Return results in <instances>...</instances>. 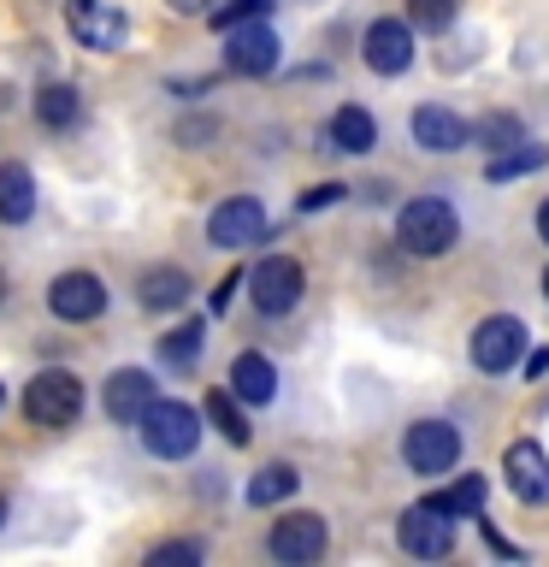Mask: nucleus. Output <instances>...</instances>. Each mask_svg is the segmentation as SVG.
<instances>
[{"label": "nucleus", "mask_w": 549, "mask_h": 567, "mask_svg": "<svg viewBox=\"0 0 549 567\" xmlns=\"http://www.w3.org/2000/svg\"><path fill=\"white\" fill-rule=\"evenodd\" d=\"M396 237L407 255H425V260H437V255H449L455 237H460V219H455V207L443 202V195H419V202H407L396 213Z\"/></svg>", "instance_id": "f257e3e1"}, {"label": "nucleus", "mask_w": 549, "mask_h": 567, "mask_svg": "<svg viewBox=\"0 0 549 567\" xmlns=\"http://www.w3.org/2000/svg\"><path fill=\"white\" fill-rule=\"evenodd\" d=\"M136 432L159 461H184V455H195V443H201V414H195L189 402H159L154 396L148 408H142Z\"/></svg>", "instance_id": "f03ea898"}, {"label": "nucleus", "mask_w": 549, "mask_h": 567, "mask_svg": "<svg viewBox=\"0 0 549 567\" xmlns=\"http://www.w3.org/2000/svg\"><path fill=\"white\" fill-rule=\"evenodd\" d=\"M24 414H30V425H48V432H60V425H71V420L83 414V384L71 379L65 367L35 372L30 390H24Z\"/></svg>", "instance_id": "7ed1b4c3"}, {"label": "nucleus", "mask_w": 549, "mask_h": 567, "mask_svg": "<svg viewBox=\"0 0 549 567\" xmlns=\"http://www.w3.org/2000/svg\"><path fill=\"white\" fill-rule=\"evenodd\" d=\"M242 284H248V296H255V308L278 319V313H290L296 301H301V284H308V272H301V260H290V255H266Z\"/></svg>", "instance_id": "20e7f679"}, {"label": "nucleus", "mask_w": 549, "mask_h": 567, "mask_svg": "<svg viewBox=\"0 0 549 567\" xmlns=\"http://www.w3.org/2000/svg\"><path fill=\"white\" fill-rule=\"evenodd\" d=\"M396 538H402V549L407 556H419V561H443L455 549V514H443L432 496L425 503H414L402 514V526H396Z\"/></svg>", "instance_id": "39448f33"}, {"label": "nucleus", "mask_w": 549, "mask_h": 567, "mask_svg": "<svg viewBox=\"0 0 549 567\" xmlns=\"http://www.w3.org/2000/svg\"><path fill=\"white\" fill-rule=\"evenodd\" d=\"M207 243L213 248H255L266 243V207L255 195H230L207 213Z\"/></svg>", "instance_id": "423d86ee"}, {"label": "nucleus", "mask_w": 549, "mask_h": 567, "mask_svg": "<svg viewBox=\"0 0 549 567\" xmlns=\"http://www.w3.org/2000/svg\"><path fill=\"white\" fill-rule=\"evenodd\" d=\"M402 461H407L414 473H449L455 461H460V432H455L449 420H419V425H407Z\"/></svg>", "instance_id": "0eeeda50"}, {"label": "nucleus", "mask_w": 549, "mask_h": 567, "mask_svg": "<svg viewBox=\"0 0 549 567\" xmlns=\"http://www.w3.org/2000/svg\"><path fill=\"white\" fill-rule=\"evenodd\" d=\"M65 30L77 35V48H95V53H113L124 48V12L113 0H65Z\"/></svg>", "instance_id": "6e6552de"}, {"label": "nucleus", "mask_w": 549, "mask_h": 567, "mask_svg": "<svg viewBox=\"0 0 549 567\" xmlns=\"http://www.w3.org/2000/svg\"><path fill=\"white\" fill-rule=\"evenodd\" d=\"M225 65L237 71V78H266V71L278 65V35H272V24H260V18L230 24V30H225Z\"/></svg>", "instance_id": "1a4fd4ad"}, {"label": "nucleus", "mask_w": 549, "mask_h": 567, "mask_svg": "<svg viewBox=\"0 0 549 567\" xmlns=\"http://www.w3.org/2000/svg\"><path fill=\"white\" fill-rule=\"evenodd\" d=\"M266 549H272L278 561H290V567H308L325 556V520L308 508H296V514H283V520L272 526V538H266Z\"/></svg>", "instance_id": "9d476101"}, {"label": "nucleus", "mask_w": 549, "mask_h": 567, "mask_svg": "<svg viewBox=\"0 0 549 567\" xmlns=\"http://www.w3.org/2000/svg\"><path fill=\"white\" fill-rule=\"evenodd\" d=\"M526 349V326L514 313H490L485 326L473 331V367L478 372H508Z\"/></svg>", "instance_id": "9b49d317"}, {"label": "nucleus", "mask_w": 549, "mask_h": 567, "mask_svg": "<svg viewBox=\"0 0 549 567\" xmlns=\"http://www.w3.org/2000/svg\"><path fill=\"white\" fill-rule=\"evenodd\" d=\"M48 308H53V319H65V326H83V319H95L106 308V284L95 272H60L48 284Z\"/></svg>", "instance_id": "f8f14e48"}, {"label": "nucleus", "mask_w": 549, "mask_h": 567, "mask_svg": "<svg viewBox=\"0 0 549 567\" xmlns=\"http://www.w3.org/2000/svg\"><path fill=\"white\" fill-rule=\"evenodd\" d=\"M503 473H508V491L520 496L526 508H543V503H549V461H543V450H538L531 437L508 443V455H503Z\"/></svg>", "instance_id": "ddd939ff"}, {"label": "nucleus", "mask_w": 549, "mask_h": 567, "mask_svg": "<svg viewBox=\"0 0 549 567\" xmlns=\"http://www.w3.org/2000/svg\"><path fill=\"white\" fill-rule=\"evenodd\" d=\"M366 65L379 71V78H402L407 65H414V30L402 24V18H379V24L366 30Z\"/></svg>", "instance_id": "4468645a"}, {"label": "nucleus", "mask_w": 549, "mask_h": 567, "mask_svg": "<svg viewBox=\"0 0 549 567\" xmlns=\"http://www.w3.org/2000/svg\"><path fill=\"white\" fill-rule=\"evenodd\" d=\"M159 396L154 390V372H142V367H118L113 379H106V390H101V408L113 414L118 425H136L142 420V408H148Z\"/></svg>", "instance_id": "2eb2a0df"}, {"label": "nucleus", "mask_w": 549, "mask_h": 567, "mask_svg": "<svg viewBox=\"0 0 549 567\" xmlns=\"http://www.w3.org/2000/svg\"><path fill=\"white\" fill-rule=\"evenodd\" d=\"M414 142L432 154H455L467 148V118L449 113V106H414Z\"/></svg>", "instance_id": "dca6fc26"}, {"label": "nucleus", "mask_w": 549, "mask_h": 567, "mask_svg": "<svg viewBox=\"0 0 549 567\" xmlns=\"http://www.w3.org/2000/svg\"><path fill=\"white\" fill-rule=\"evenodd\" d=\"M136 301L148 313H172L189 301V272H177V266H148V272L136 278Z\"/></svg>", "instance_id": "f3484780"}, {"label": "nucleus", "mask_w": 549, "mask_h": 567, "mask_svg": "<svg viewBox=\"0 0 549 567\" xmlns=\"http://www.w3.org/2000/svg\"><path fill=\"white\" fill-rule=\"evenodd\" d=\"M230 384H237V396L242 402H272L278 396V367L266 361V354H237V361H230Z\"/></svg>", "instance_id": "a211bd4d"}, {"label": "nucleus", "mask_w": 549, "mask_h": 567, "mask_svg": "<svg viewBox=\"0 0 549 567\" xmlns=\"http://www.w3.org/2000/svg\"><path fill=\"white\" fill-rule=\"evenodd\" d=\"M35 213V177L30 166H0V225H24Z\"/></svg>", "instance_id": "6ab92c4d"}, {"label": "nucleus", "mask_w": 549, "mask_h": 567, "mask_svg": "<svg viewBox=\"0 0 549 567\" xmlns=\"http://www.w3.org/2000/svg\"><path fill=\"white\" fill-rule=\"evenodd\" d=\"M331 142L343 154H366L372 142H379V124H372L366 106H336V113H331Z\"/></svg>", "instance_id": "aec40b11"}, {"label": "nucleus", "mask_w": 549, "mask_h": 567, "mask_svg": "<svg viewBox=\"0 0 549 567\" xmlns=\"http://www.w3.org/2000/svg\"><path fill=\"white\" fill-rule=\"evenodd\" d=\"M201 349H207V326H201V319H189V326H172L166 337H159V361L177 367V372H189L195 361H201Z\"/></svg>", "instance_id": "412c9836"}, {"label": "nucleus", "mask_w": 549, "mask_h": 567, "mask_svg": "<svg viewBox=\"0 0 549 567\" xmlns=\"http://www.w3.org/2000/svg\"><path fill=\"white\" fill-rule=\"evenodd\" d=\"M35 118L53 124V131H71V124L83 118V95L71 83H48L42 95H35Z\"/></svg>", "instance_id": "4be33fe9"}, {"label": "nucleus", "mask_w": 549, "mask_h": 567, "mask_svg": "<svg viewBox=\"0 0 549 567\" xmlns=\"http://www.w3.org/2000/svg\"><path fill=\"white\" fill-rule=\"evenodd\" d=\"M296 485H301L296 467H260L255 478H248V503L272 508V503H283V496H296Z\"/></svg>", "instance_id": "5701e85b"}, {"label": "nucleus", "mask_w": 549, "mask_h": 567, "mask_svg": "<svg viewBox=\"0 0 549 567\" xmlns=\"http://www.w3.org/2000/svg\"><path fill=\"white\" fill-rule=\"evenodd\" d=\"M201 414L219 425V437H225V443H237V450H242L248 437H255V432H248V420H242V408L230 402V390H213V396L201 402Z\"/></svg>", "instance_id": "b1692460"}, {"label": "nucleus", "mask_w": 549, "mask_h": 567, "mask_svg": "<svg viewBox=\"0 0 549 567\" xmlns=\"http://www.w3.org/2000/svg\"><path fill=\"white\" fill-rule=\"evenodd\" d=\"M432 503H437L443 514H455V520H460V514H478V508H485V478H478V473L455 478L449 491H437V496H432Z\"/></svg>", "instance_id": "393cba45"}, {"label": "nucleus", "mask_w": 549, "mask_h": 567, "mask_svg": "<svg viewBox=\"0 0 549 567\" xmlns=\"http://www.w3.org/2000/svg\"><path fill=\"white\" fill-rule=\"evenodd\" d=\"M549 159V148H538V142H526V148H514V154H503V159H490V184H503V177H520V172H538Z\"/></svg>", "instance_id": "a878e982"}, {"label": "nucleus", "mask_w": 549, "mask_h": 567, "mask_svg": "<svg viewBox=\"0 0 549 567\" xmlns=\"http://www.w3.org/2000/svg\"><path fill=\"white\" fill-rule=\"evenodd\" d=\"M407 18L419 30H449L455 24V0H407Z\"/></svg>", "instance_id": "bb28decb"}, {"label": "nucleus", "mask_w": 549, "mask_h": 567, "mask_svg": "<svg viewBox=\"0 0 549 567\" xmlns=\"http://www.w3.org/2000/svg\"><path fill=\"white\" fill-rule=\"evenodd\" d=\"M272 0H230V7H213L207 18H213V30H230V24H242V18H255V12H266Z\"/></svg>", "instance_id": "cd10ccee"}, {"label": "nucleus", "mask_w": 549, "mask_h": 567, "mask_svg": "<svg viewBox=\"0 0 549 567\" xmlns=\"http://www.w3.org/2000/svg\"><path fill=\"white\" fill-rule=\"evenodd\" d=\"M148 561H154V567H166V561H201V544H195V538H184V544H159Z\"/></svg>", "instance_id": "c85d7f7f"}, {"label": "nucleus", "mask_w": 549, "mask_h": 567, "mask_svg": "<svg viewBox=\"0 0 549 567\" xmlns=\"http://www.w3.org/2000/svg\"><path fill=\"white\" fill-rule=\"evenodd\" d=\"M343 202V184H313L308 195H301V213H313V207H336Z\"/></svg>", "instance_id": "c756f323"}, {"label": "nucleus", "mask_w": 549, "mask_h": 567, "mask_svg": "<svg viewBox=\"0 0 549 567\" xmlns=\"http://www.w3.org/2000/svg\"><path fill=\"white\" fill-rule=\"evenodd\" d=\"M543 372H549V349H531L526 354V379H543Z\"/></svg>", "instance_id": "7c9ffc66"}, {"label": "nucleus", "mask_w": 549, "mask_h": 567, "mask_svg": "<svg viewBox=\"0 0 549 567\" xmlns=\"http://www.w3.org/2000/svg\"><path fill=\"white\" fill-rule=\"evenodd\" d=\"M177 12H213V0H172Z\"/></svg>", "instance_id": "2f4dec72"}, {"label": "nucleus", "mask_w": 549, "mask_h": 567, "mask_svg": "<svg viewBox=\"0 0 549 567\" xmlns=\"http://www.w3.org/2000/svg\"><path fill=\"white\" fill-rule=\"evenodd\" d=\"M538 237H543V243H549V202H543V207H538Z\"/></svg>", "instance_id": "473e14b6"}, {"label": "nucleus", "mask_w": 549, "mask_h": 567, "mask_svg": "<svg viewBox=\"0 0 549 567\" xmlns=\"http://www.w3.org/2000/svg\"><path fill=\"white\" fill-rule=\"evenodd\" d=\"M0 526H7V496H0Z\"/></svg>", "instance_id": "72a5a7b5"}, {"label": "nucleus", "mask_w": 549, "mask_h": 567, "mask_svg": "<svg viewBox=\"0 0 549 567\" xmlns=\"http://www.w3.org/2000/svg\"><path fill=\"white\" fill-rule=\"evenodd\" d=\"M0 301H7V278H0Z\"/></svg>", "instance_id": "f704fd0d"}, {"label": "nucleus", "mask_w": 549, "mask_h": 567, "mask_svg": "<svg viewBox=\"0 0 549 567\" xmlns=\"http://www.w3.org/2000/svg\"><path fill=\"white\" fill-rule=\"evenodd\" d=\"M543 296H549V272H543Z\"/></svg>", "instance_id": "c9c22d12"}, {"label": "nucleus", "mask_w": 549, "mask_h": 567, "mask_svg": "<svg viewBox=\"0 0 549 567\" xmlns=\"http://www.w3.org/2000/svg\"><path fill=\"white\" fill-rule=\"evenodd\" d=\"M0 408H7V390H0Z\"/></svg>", "instance_id": "e433bc0d"}]
</instances>
